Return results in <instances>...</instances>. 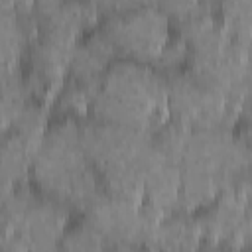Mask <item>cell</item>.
Masks as SVG:
<instances>
[{"instance_id":"7402d4cb","label":"cell","mask_w":252,"mask_h":252,"mask_svg":"<svg viewBox=\"0 0 252 252\" xmlns=\"http://www.w3.org/2000/svg\"><path fill=\"white\" fill-rule=\"evenodd\" d=\"M158 8L161 12H165L169 18H175L181 22V20L189 18L191 14H195L197 10L213 8V6H207L205 0H158Z\"/></svg>"},{"instance_id":"5b68a950","label":"cell","mask_w":252,"mask_h":252,"mask_svg":"<svg viewBox=\"0 0 252 252\" xmlns=\"http://www.w3.org/2000/svg\"><path fill=\"white\" fill-rule=\"evenodd\" d=\"M167 112L171 122L189 130H230L238 116V106L189 71L173 73L167 79Z\"/></svg>"},{"instance_id":"484cf974","label":"cell","mask_w":252,"mask_h":252,"mask_svg":"<svg viewBox=\"0 0 252 252\" xmlns=\"http://www.w3.org/2000/svg\"><path fill=\"white\" fill-rule=\"evenodd\" d=\"M238 114H242L250 124H252V85L244 91L240 102H238Z\"/></svg>"},{"instance_id":"9c48e42d","label":"cell","mask_w":252,"mask_h":252,"mask_svg":"<svg viewBox=\"0 0 252 252\" xmlns=\"http://www.w3.org/2000/svg\"><path fill=\"white\" fill-rule=\"evenodd\" d=\"M77 39L51 30H39L32 47V81L30 91L51 93L55 91L71 67Z\"/></svg>"},{"instance_id":"cb8c5ba5","label":"cell","mask_w":252,"mask_h":252,"mask_svg":"<svg viewBox=\"0 0 252 252\" xmlns=\"http://www.w3.org/2000/svg\"><path fill=\"white\" fill-rule=\"evenodd\" d=\"M57 2H61V0H2V8L16 10V12H39Z\"/></svg>"},{"instance_id":"30bf717a","label":"cell","mask_w":252,"mask_h":252,"mask_svg":"<svg viewBox=\"0 0 252 252\" xmlns=\"http://www.w3.org/2000/svg\"><path fill=\"white\" fill-rule=\"evenodd\" d=\"M248 199L236 187V183L224 189L215 207L207 211L199 220L203 238L213 246H240V230L246 217Z\"/></svg>"},{"instance_id":"6da1fadb","label":"cell","mask_w":252,"mask_h":252,"mask_svg":"<svg viewBox=\"0 0 252 252\" xmlns=\"http://www.w3.org/2000/svg\"><path fill=\"white\" fill-rule=\"evenodd\" d=\"M81 134L108 195L142 203L148 173L167 158L152 132L96 120L83 126Z\"/></svg>"},{"instance_id":"ffe728a7","label":"cell","mask_w":252,"mask_h":252,"mask_svg":"<svg viewBox=\"0 0 252 252\" xmlns=\"http://www.w3.org/2000/svg\"><path fill=\"white\" fill-rule=\"evenodd\" d=\"M189 45L183 37H177V39H169V43L163 47V51L159 53V57L152 63L154 69L158 71H165V73H175L187 59H189Z\"/></svg>"},{"instance_id":"52a82bcc","label":"cell","mask_w":252,"mask_h":252,"mask_svg":"<svg viewBox=\"0 0 252 252\" xmlns=\"http://www.w3.org/2000/svg\"><path fill=\"white\" fill-rule=\"evenodd\" d=\"M181 169L201 171L234 185L246 173V159L238 138L226 128L191 130L179 156Z\"/></svg>"},{"instance_id":"4fadbf2b","label":"cell","mask_w":252,"mask_h":252,"mask_svg":"<svg viewBox=\"0 0 252 252\" xmlns=\"http://www.w3.org/2000/svg\"><path fill=\"white\" fill-rule=\"evenodd\" d=\"M30 28H37L32 12H16L2 8L0 24V61L2 73L20 71V61L30 43Z\"/></svg>"},{"instance_id":"3957f363","label":"cell","mask_w":252,"mask_h":252,"mask_svg":"<svg viewBox=\"0 0 252 252\" xmlns=\"http://www.w3.org/2000/svg\"><path fill=\"white\" fill-rule=\"evenodd\" d=\"M94 169L83 144L81 126L73 120L47 130L32 161L33 177L43 193L65 207L85 211L102 195Z\"/></svg>"},{"instance_id":"5bb4252c","label":"cell","mask_w":252,"mask_h":252,"mask_svg":"<svg viewBox=\"0 0 252 252\" xmlns=\"http://www.w3.org/2000/svg\"><path fill=\"white\" fill-rule=\"evenodd\" d=\"M203 232L199 220L187 219V217H169L161 219L150 238L146 240L148 248H159V250H191L201 246Z\"/></svg>"},{"instance_id":"8992f818","label":"cell","mask_w":252,"mask_h":252,"mask_svg":"<svg viewBox=\"0 0 252 252\" xmlns=\"http://www.w3.org/2000/svg\"><path fill=\"white\" fill-rule=\"evenodd\" d=\"M161 219L163 215L148 205L104 193L87 209V222L102 234L108 248L146 246Z\"/></svg>"},{"instance_id":"ac0fdd59","label":"cell","mask_w":252,"mask_h":252,"mask_svg":"<svg viewBox=\"0 0 252 252\" xmlns=\"http://www.w3.org/2000/svg\"><path fill=\"white\" fill-rule=\"evenodd\" d=\"M220 24L236 41L252 45V0H222Z\"/></svg>"},{"instance_id":"8fae6325","label":"cell","mask_w":252,"mask_h":252,"mask_svg":"<svg viewBox=\"0 0 252 252\" xmlns=\"http://www.w3.org/2000/svg\"><path fill=\"white\" fill-rule=\"evenodd\" d=\"M116 45L106 35V32H98L85 39L75 47L69 73L75 81L81 83H100L106 71L110 69V61L116 55Z\"/></svg>"},{"instance_id":"e0dca14e","label":"cell","mask_w":252,"mask_h":252,"mask_svg":"<svg viewBox=\"0 0 252 252\" xmlns=\"http://www.w3.org/2000/svg\"><path fill=\"white\" fill-rule=\"evenodd\" d=\"M30 87L22 81L20 71L2 73V130L8 132L28 102Z\"/></svg>"},{"instance_id":"277c9868","label":"cell","mask_w":252,"mask_h":252,"mask_svg":"<svg viewBox=\"0 0 252 252\" xmlns=\"http://www.w3.org/2000/svg\"><path fill=\"white\" fill-rule=\"evenodd\" d=\"M55 199H39L28 191H10L2 197L4 252L53 250L61 246L67 226V211Z\"/></svg>"},{"instance_id":"9a60e30c","label":"cell","mask_w":252,"mask_h":252,"mask_svg":"<svg viewBox=\"0 0 252 252\" xmlns=\"http://www.w3.org/2000/svg\"><path fill=\"white\" fill-rule=\"evenodd\" d=\"M183 179H181V193H179V203L177 209L187 215L193 213L197 209H205L211 203H215L219 199V195L232 187L226 185L224 181H220L219 177L201 173V171H189V169H181Z\"/></svg>"},{"instance_id":"603a6c76","label":"cell","mask_w":252,"mask_h":252,"mask_svg":"<svg viewBox=\"0 0 252 252\" xmlns=\"http://www.w3.org/2000/svg\"><path fill=\"white\" fill-rule=\"evenodd\" d=\"M236 187L248 199L246 217H244V224H242V230H240V246H250L252 248V177H244V175L238 177Z\"/></svg>"},{"instance_id":"44dd1931","label":"cell","mask_w":252,"mask_h":252,"mask_svg":"<svg viewBox=\"0 0 252 252\" xmlns=\"http://www.w3.org/2000/svg\"><path fill=\"white\" fill-rule=\"evenodd\" d=\"M98 12L118 16L134 10H142L148 6H158V0H89Z\"/></svg>"},{"instance_id":"d6986e66","label":"cell","mask_w":252,"mask_h":252,"mask_svg":"<svg viewBox=\"0 0 252 252\" xmlns=\"http://www.w3.org/2000/svg\"><path fill=\"white\" fill-rule=\"evenodd\" d=\"M61 248L65 250H104L108 248L106 240L102 238V234L85 220V224L73 228L71 232H67L61 240Z\"/></svg>"},{"instance_id":"2e32d148","label":"cell","mask_w":252,"mask_h":252,"mask_svg":"<svg viewBox=\"0 0 252 252\" xmlns=\"http://www.w3.org/2000/svg\"><path fill=\"white\" fill-rule=\"evenodd\" d=\"M37 146L28 142L16 132H6L2 146V189L4 195L14 191L16 185L26 177L28 167L33 161Z\"/></svg>"},{"instance_id":"7a4b0ae2","label":"cell","mask_w":252,"mask_h":252,"mask_svg":"<svg viewBox=\"0 0 252 252\" xmlns=\"http://www.w3.org/2000/svg\"><path fill=\"white\" fill-rule=\"evenodd\" d=\"M91 112L102 122L146 132L159 130L169 116L167 81L140 61L110 65L98 85Z\"/></svg>"},{"instance_id":"d4e9b609","label":"cell","mask_w":252,"mask_h":252,"mask_svg":"<svg viewBox=\"0 0 252 252\" xmlns=\"http://www.w3.org/2000/svg\"><path fill=\"white\" fill-rule=\"evenodd\" d=\"M238 144H240L244 159H246V171H252V124L238 136Z\"/></svg>"},{"instance_id":"ba28073f","label":"cell","mask_w":252,"mask_h":252,"mask_svg":"<svg viewBox=\"0 0 252 252\" xmlns=\"http://www.w3.org/2000/svg\"><path fill=\"white\" fill-rule=\"evenodd\" d=\"M104 32L120 53L140 63H154L169 43V16L158 6H148L110 16Z\"/></svg>"},{"instance_id":"7c38bea8","label":"cell","mask_w":252,"mask_h":252,"mask_svg":"<svg viewBox=\"0 0 252 252\" xmlns=\"http://www.w3.org/2000/svg\"><path fill=\"white\" fill-rule=\"evenodd\" d=\"M181 179H183L181 165L169 158H163L146 177V185H144L146 205L163 217L175 211L181 193Z\"/></svg>"}]
</instances>
